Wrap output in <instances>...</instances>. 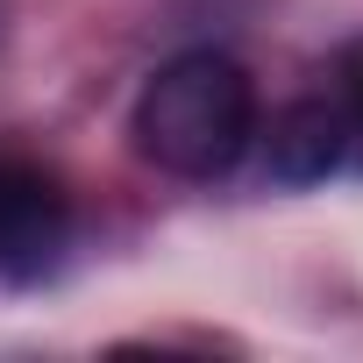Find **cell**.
Here are the masks:
<instances>
[{"mask_svg": "<svg viewBox=\"0 0 363 363\" xmlns=\"http://www.w3.org/2000/svg\"><path fill=\"white\" fill-rule=\"evenodd\" d=\"M128 135L171 178H221L257 143V79L228 50H178L143 79Z\"/></svg>", "mask_w": 363, "mask_h": 363, "instance_id": "6da1fadb", "label": "cell"}, {"mask_svg": "<svg viewBox=\"0 0 363 363\" xmlns=\"http://www.w3.org/2000/svg\"><path fill=\"white\" fill-rule=\"evenodd\" d=\"M79 242L72 186L36 157H0V285H43Z\"/></svg>", "mask_w": 363, "mask_h": 363, "instance_id": "7a4b0ae2", "label": "cell"}, {"mask_svg": "<svg viewBox=\"0 0 363 363\" xmlns=\"http://www.w3.org/2000/svg\"><path fill=\"white\" fill-rule=\"evenodd\" d=\"M349 164V143H342V114L335 100H292L271 114V135H264V171L278 186H320L328 171Z\"/></svg>", "mask_w": 363, "mask_h": 363, "instance_id": "3957f363", "label": "cell"}, {"mask_svg": "<svg viewBox=\"0 0 363 363\" xmlns=\"http://www.w3.org/2000/svg\"><path fill=\"white\" fill-rule=\"evenodd\" d=\"M335 114H342V143H349V164H363V36L335 50V86H328Z\"/></svg>", "mask_w": 363, "mask_h": 363, "instance_id": "277c9868", "label": "cell"}]
</instances>
